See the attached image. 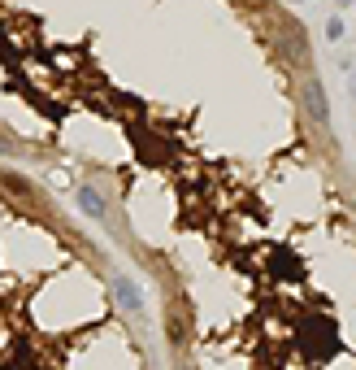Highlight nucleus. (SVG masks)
I'll use <instances>...</instances> for the list:
<instances>
[{"instance_id":"obj_1","label":"nucleus","mask_w":356,"mask_h":370,"mask_svg":"<svg viewBox=\"0 0 356 370\" xmlns=\"http://www.w3.org/2000/svg\"><path fill=\"white\" fill-rule=\"evenodd\" d=\"M79 205H83V209H87L91 218H105V201H100V196H96V192H91L87 183L79 187Z\"/></svg>"}]
</instances>
